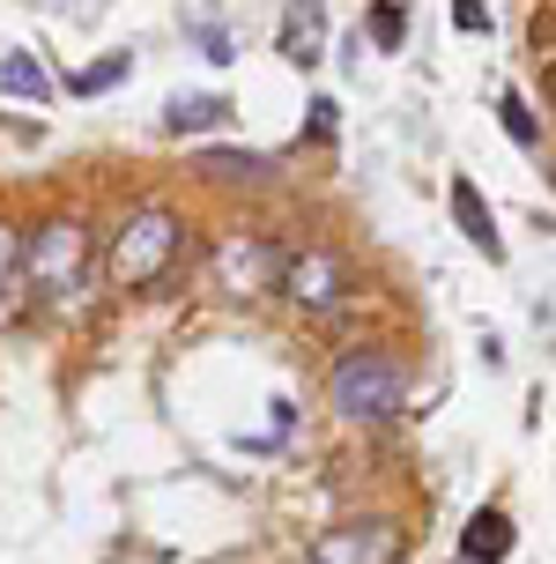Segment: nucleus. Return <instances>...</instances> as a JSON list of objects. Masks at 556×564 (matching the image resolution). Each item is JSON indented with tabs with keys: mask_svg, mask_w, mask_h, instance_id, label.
Masks as SVG:
<instances>
[{
	"mask_svg": "<svg viewBox=\"0 0 556 564\" xmlns=\"http://www.w3.org/2000/svg\"><path fill=\"white\" fill-rule=\"evenodd\" d=\"M327 409L341 423L386 431V423L408 409V365L393 357L386 341H349V349L327 365Z\"/></svg>",
	"mask_w": 556,
	"mask_h": 564,
	"instance_id": "1",
	"label": "nucleus"
},
{
	"mask_svg": "<svg viewBox=\"0 0 556 564\" xmlns=\"http://www.w3.org/2000/svg\"><path fill=\"white\" fill-rule=\"evenodd\" d=\"M186 253V216L171 200H134L105 238V282L111 290H156Z\"/></svg>",
	"mask_w": 556,
	"mask_h": 564,
	"instance_id": "2",
	"label": "nucleus"
},
{
	"mask_svg": "<svg viewBox=\"0 0 556 564\" xmlns=\"http://www.w3.org/2000/svg\"><path fill=\"white\" fill-rule=\"evenodd\" d=\"M30 297L45 312H83V297H89V224L83 216H45L30 230Z\"/></svg>",
	"mask_w": 556,
	"mask_h": 564,
	"instance_id": "3",
	"label": "nucleus"
},
{
	"mask_svg": "<svg viewBox=\"0 0 556 564\" xmlns=\"http://www.w3.org/2000/svg\"><path fill=\"white\" fill-rule=\"evenodd\" d=\"M282 297L305 312V319H341L363 297V275L334 246H297V253L282 260Z\"/></svg>",
	"mask_w": 556,
	"mask_h": 564,
	"instance_id": "4",
	"label": "nucleus"
},
{
	"mask_svg": "<svg viewBox=\"0 0 556 564\" xmlns=\"http://www.w3.org/2000/svg\"><path fill=\"white\" fill-rule=\"evenodd\" d=\"M282 260L260 230H230V238H216V253H208V275H216L222 297H268V290H282Z\"/></svg>",
	"mask_w": 556,
	"mask_h": 564,
	"instance_id": "5",
	"label": "nucleus"
},
{
	"mask_svg": "<svg viewBox=\"0 0 556 564\" xmlns=\"http://www.w3.org/2000/svg\"><path fill=\"white\" fill-rule=\"evenodd\" d=\"M401 550H408V535L371 512V520H334V528H319L305 564H401Z\"/></svg>",
	"mask_w": 556,
	"mask_h": 564,
	"instance_id": "6",
	"label": "nucleus"
},
{
	"mask_svg": "<svg viewBox=\"0 0 556 564\" xmlns=\"http://www.w3.org/2000/svg\"><path fill=\"white\" fill-rule=\"evenodd\" d=\"M30 305H37V297H30V230L0 216V335H8Z\"/></svg>",
	"mask_w": 556,
	"mask_h": 564,
	"instance_id": "7",
	"label": "nucleus"
},
{
	"mask_svg": "<svg viewBox=\"0 0 556 564\" xmlns=\"http://www.w3.org/2000/svg\"><path fill=\"white\" fill-rule=\"evenodd\" d=\"M319 45H327V8L319 0H290V15H282V59L290 67H319Z\"/></svg>",
	"mask_w": 556,
	"mask_h": 564,
	"instance_id": "8",
	"label": "nucleus"
},
{
	"mask_svg": "<svg viewBox=\"0 0 556 564\" xmlns=\"http://www.w3.org/2000/svg\"><path fill=\"white\" fill-rule=\"evenodd\" d=\"M504 550H512V512H504V506H475L468 512V535H460V557L504 564Z\"/></svg>",
	"mask_w": 556,
	"mask_h": 564,
	"instance_id": "9",
	"label": "nucleus"
},
{
	"mask_svg": "<svg viewBox=\"0 0 556 564\" xmlns=\"http://www.w3.org/2000/svg\"><path fill=\"white\" fill-rule=\"evenodd\" d=\"M453 216H460V230H468V246H482L490 260H504L498 216H490V200L475 194V178H453Z\"/></svg>",
	"mask_w": 556,
	"mask_h": 564,
	"instance_id": "10",
	"label": "nucleus"
},
{
	"mask_svg": "<svg viewBox=\"0 0 556 564\" xmlns=\"http://www.w3.org/2000/svg\"><path fill=\"white\" fill-rule=\"evenodd\" d=\"M230 119V105L222 97H171L164 105V127L171 134H208V127H222Z\"/></svg>",
	"mask_w": 556,
	"mask_h": 564,
	"instance_id": "11",
	"label": "nucleus"
},
{
	"mask_svg": "<svg viewBox=\"0 0 556 564\" xmlns=\"http://www.w3.org/2000/svg\"><path fill=\"white\" fill-rule=\"evenodd\" d=\"M0 89H8V97H23V105H45V97H53L45 67H37L30 53H8V59H0Z\"/></svg>",
	"mask_w": 556,
	"mask_h": 564,
	"instance_id": "12",
	"label": "nucleus"
},
{
	"mask_svg": "<svg viewBox=\"0 0 556 564\" xmlns=\"http://www.w3.org/2000/svg\"><path fill=\"white\" fill-rule=\"evenodd\" d=\"M200 171H208V178H275V164H268L260 149H208Z\"/></svg>",
	"mask_w": 556,
	"mask_h": 564,
	"instance_id": "13",
	"label": "nucleus"
},
{
	"mask_svg": "<svg viewBox=\"0 0 556 564\" xmlns=\"http://www.w3.org/2000/svg\"><path fill=\"white\" fill-rule=\"evenodd\" d=\"M401 30H408V15H401L393 0H379V8H371V45H379V53H401Z\"/></svg>",
	"mask_w": 556,
	"mask_h": 564,
	"instance_id": "14",
	"label": "nucleus"
},
{
	"mask_svg": "<svg viewBox=\"0 0 556 564\" xmlns=\"http://www.w3.org/2000/svg\"><path fill=\"white\" fill-rule=\"evenodd\" d=\"M127 67H134L127 53H111V59H97V67H83V75H75V97H97V89H111Z\"/></svg>",
	"mask_w": 556,
	"mask_h": 564,
	"instance_id": "15",
	"label": "nucleus"
},
{
	"mask_svg": "<svg viewBox=\"0 0 556 564\" xmlns=\"http://www.w3.org/2000/svg\"><path fill=\"white\" fill-rule=\"evenodd\" d=\"M498 112H504V134L520 141V149H534V141H542V134H534V119H527V105H520L512 89H504V97H498Z\"/></svg>",
	"mask_w": 556,
	"mask_h": 564,
	"instance_id": "16",
	"label": "nucleus"
},
{
	"mask_svg": "<svg viewBox=\"0 0 556 564\" xmlns=\"http://www.w3.org/2000/svg\"><path fill=\"white\" fill-rule=\"evenodd\" d=\"M453 23L460 30H490V15H482V0H453Z\"/></svg>",
	"mask_w": 556,
	"mask_h": 564,
	"instance_id": "17",
	"label": "nucleus"
},
{
	"mask_svg": "<svg viewBox=\"0 0 556 564\" xmlns=\"http://www.w3.org/2000/svg\"><path fill=\"white\" fill-rule=\"evenodd\" d=\"M194 37H200V45H208V59H230V37H222V30H216V23H200V30H194Z\"/></svg>",
	"mask_w": 556,
	"mask_h": 564,
	"instance_id": "18",
	"label": "nucleus"
},
{
	"mask_svg": "<svg viewBox=\"0 0 556 564\" xmlns=\"http://www.w3.org/2000/svg\"><path fill=\"white\" fill-rule=\"evenodd\" d=\"M549 105H556V67H549Z\"/></svg>",
	"mask_w": 556,
	"mask_h": 564,
	"instance_id": "19",
	"label": "nucleus"
},
{
	"mask_svg": "<svg viewBox=\"0 0 556 564\" xmlns=\"http://www.w3.org/2000/svg\"><path fill=\"white\" fill-rule=\"evenodd\" d=\"M460 564H475V557H460Z\"/></svg>",
	"mask_w": 556,
	"mask_h": 564,
	"instance_id": "20",
	"label": "nucleus"
}]
</instances>
